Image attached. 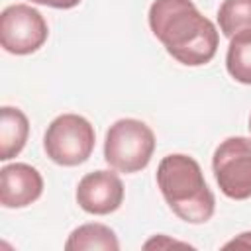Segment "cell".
Listing matches in <instances>:
<instances>
[{
	"mask_svg": "<svg viewBox=\"0 0 251 251\" xmlns=\"http://www.w3.org/2000/svg\"><path fill=\"white\" fill-rule=\"evenodd\" d=\"M49 27L29 4H10L0 14V45L12 55L35 53L47 41Z\"/></svg>",
	"mask_w": 251,
	"mask_h": 251,
	"instance_id": "cell-6",
	"label": "cell"
},
{
	"mask_svg": "<svg viewBox=\"0 0 251 251\" xmlns=\"http://www.w3.org/2000/svg\"><path fill=\"white\" fill-rule=\"evenodd\" d=\"M33 4H41V6H49V8H57V10H71L75 6H78L82 0H31Z\"/></svg>",
	"mask_w": 251,
	"mask_h": 251,
	"instance_id": "cell-13",
	"label": "cell"
},
{
	"mask_svg": "<svg viewBox=\"0 0 251 251\" xmlns=\"http://www.w3.org/2000/svg\"><path fill=\"white\" fill-rule=\"evenodd\" d=\"M218 24L229 41H251V0H224L218 8Z\"/></svg>",
	"mask_w": 251,
	"mask_h": 251,
	"instance_id": "cell-10",
	"label": "cell"
},
{
	"mask_svg": "<svg viewBox=\"0 0 251 251\" xmlns=\"http://www.w3.org/2000/svg\"><path fill=\"white\" fill-rule=\"evenodd\" d=\"M94 141V127L84 116L61 114L47 126L43 149L53 163L61 167H76L92 155Z\"/></svg>",
	"mask_w": 251,
	"mask_h": 251,
	"instance_id": "cell-4",
	"label": "cell"
},
{
	"mask_svg": "<svg viewBox=\"0 0 251 251\" xmlns=\"http://www.w3.org/2000/svg\"><path fill=\"white\" fill-rule=\"evenodd\" d=\"M157 186L173 210L186 224H206L216 210V198L204 180L196 159L171 153L157 167Z\"/></svg>",
	"mask_w": 251,
	"mask_h": 251,
	"instance_id": "cell-2",
	"label": "cell"
},
{
	"mask_svg": "<svg viewBox=\"0 0 251 251\" xmlns=\"http://www.w3.org/2000/svg\"><path fill=\"white\" fill-rule=\"evenodd\" d=\"M224 247H226V249H227V247H243V249H251V231L239 233L237 237H233L231 241H227Z\"/></svg>",
	"mask_w": 251,
	"mask_h": 251,
	"instance_id": "cell-14",
	"label": "cell"
},
{
	"mask_svg": "<svg viewBox=\"0 0 251 251\" xmlns=\"http://www.w3.org/2000/svg\"><path fill=\"white\" fill-rule=\"evenodd\" d=\"M212 171L227 198H251V139L241 135L226 137L214 151Z\"/></svg>",
	"mask_w": 251,
	"mask_h": 251,
	"instance_id": "cell-5",
	"label": "cell"
},
{
	"mask_svg": "<svg viewBox=\"0 0 251 251\" xmlns=\"http://www.w3.org/2000/svg\"><path fill=\"white\" fill-rule=\"evenodd\" d=\"M124 202V182L112 171H92L86 173L76 186V204L92 214L106 216L116 212Z\"/></svg>",
	"mask_w": 251,
	"mask_h": 251,
	"instance_id": "cell-7",
	"label": "cell"
},
{
	"mask_svg": "<svg viewBox=\"0 0 251 251\" xmlns=\"http://www.w3.org/2000/svg\"><path fill=\"white\" fill-rule=\"evenodd\" d=\"M43 192L41 173L27 163H12L0 171V204L4 208H25Z\"/></svg>",
	"mask_w": 251,
	"mask_h": 251,
	"instance_id": "cell-8",
	"label": "cell"
},
{
	"mask_svg": "<svg viewBox=\"0 0 251 251\" xmlns=\"http://www.w3.org/2000/svg\"><path fill=\"white\" fill-rule=\"evenodd\" d=\"M67 251H92V249H104V251H118L120 241L112 227L104 224H82L75 227L65 243Z\"/></svg>",
	"mask_w": 251,
	"mask_h": 251,
	"instance_id": "cell-11",
	"label": "cell"
},
{
	"mask_svg": "<svg viewBox=\"0 0 251 251\" xmlns=\"http://www.w3.org/2000/svg\"><path fill=\"white\" fill-rule=\"evenodd\" d=\"M155 151L153 129L135 118H122L114 122L104 139V159L106 163L126 175L143 171Z\"/></svg>",
	"mask_w": 251,
	"mask_h": 251,
	"instance_id": "cell-3",
	"label": "cell"
},
{
	"mask_svg": "<svg viewBox=\"0 0 251 251\" xmlns=\"http://www.w3.org/2000/svg\"><path fill=\"white\" fill-rule=\"evenodd\" d=\"M147 20L153 35L180 65L202 67L214 59L218 29L192 0H155Z\"/></svg>",
	"mask_w": 251,
	"mask_h": 251,
	"instance_id": "cell-1",
	"label": "cell"
},
{
	"mask_svg": "<svg viewBox=\"0 0 251 251\" xmlns=\"http://www.w3.org/2000/svg\"><path fill=\"white\" fill-rule=\"evenodd\" d=\"M226 67L233 80L251 84V41H229Z\"/></svg>",
	"mask_w": 251,
	"mask_h": 251,
	"instance_id": "cell-12",
	"label": "cell"
},
{
	"mask_svg": "<svg viewBox=\"0 0 251 251\" xmlns=\"http://www.w3.org/2000/svg\"><path fill=\"white\" fill-rule=\"evenodd\" d=\"M29 135L27 116L14 106L0 108V161H10L16 157Z\"/></svg>",
	"mask_w": 251,
	"mask_h": 251,
	"instance_id": "cell-9",
	"label": "cell"
},
{
	"mask_svg": "<svg viewBox=\"0 0 251 251\" xmlns=\"http://www.w3.org/2000/svg\"><path fill=\"white\" fill-rule=\"evenodd\" d=\"M249 129H251V118H249Z\"/></svg>",
	"mask_w": 251,
	"mask_h": 251,
	"instance_id": "cell-15",
	"label": "cell"
}]
</instances>
